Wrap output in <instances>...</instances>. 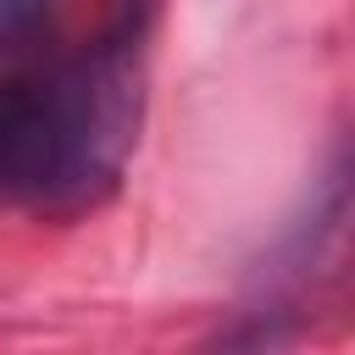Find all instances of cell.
Instances as JSON below:
<instances>
[{"mask_svg":"<svg viewBox=\"0 0 355 355\" xmlns=\"http://www.w3.org/2000/svg\"><path fill=\"white\" fill-rule=\"evenodd\" d=\"M139 128V44L111 33L0 78V194L72 216L122 178Z\"/></svg>","mask_w":355,"mask_h":355,"instance_id":"1","label":"cell"},{"mask_svg":"<svg viewBox=\"0 0 355 355\" xmlns=\"http://www.w3.org/2000/svg\"><path fill=\"white\" fill-rule=\"evenodd\" d=\"M50 6H55V0H0V50L33 39L39 22L50 17Z\"/></svg>","mask_w":355,"mask_h":355,"instance_id":"2","label":"cell"}]
</instances>
